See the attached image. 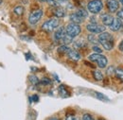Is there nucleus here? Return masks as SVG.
<instances>
[{
	"label": "nucleus",
	"mask_w": 123,
	"mask_h": 120,
	"mask_svg": "<svg viewBox=\"0 0 123 120\" xmlns=\"http://www.w3.org/2000/svg\"><path fill=\"white\" fill-rule=\"evenodd\" d=\"M98 43L103 46L104 49L106 50H111L113 49L114 47V39H113V36L108 33V32H102L98 35Z\"/></svg>",
	"instance_id": "f257e3e1"
},
{
	"label": "nucleus",
	"mask_w": 123,
	"mask_h": 120,
	"mask_svg": "<svg viewBox=\"0 0 123 120\" xmlns=\"http://www.w3.org/2000/svg\"><path fill=\"white\" fill-rule=\"evenodd\" d=\"M65 120H78L73 114H66V117H65Z\"/></svg>",
	"instance_id": "c756f323"
},
{
	"label": "nucleus",
	"mask_w": 123,
	"mask_h": 120,
	"mask_svg": "<svg viewBox=\"0 0 123 120\" xmlns=\"http://www.w3.org/2000/svg\"><path fill=\"white\" fill-rule=\"evenodd\" d=\"M29 80L31 81V83L34 84V85H36V84H38V83H39V79H38V78L34 75L30 76V77H29Z\"/></svg>",
	"instance_id": "5701e85b"
},
{
	"label": "nucleus",
	"mask_w": 123,
	"mask_h": 120,
	"mask_svg": "<svg viewBox=\"0 0 123 120\" xmlns=\"http://www.w3.org/2000/svg\"><path fill=\"white\" fill-rule=\"evenodd\" d=\"M38 96L37 95H34V96H32V99L34 100V101H38Z\"/></svg>",
	"instance_id": "473e14b6"
},
{
	"label": "nucleus",
	"mask_w": 123,
	"mask_h": 120,
	"mask_svg": "<svg viewBox=\"0 0 123 120\" xmlns=\"http://www.w3.org/2000/svg\"><path fill=\"white\" fill-rule=\"evenodd\" d=\"M53 14L56 16V18H62V17H64L65 16L66 12H65L64 9H62L61 7H54Z\"/></svg>",
	"instance_id": "ddd939ff"
},
{
	"label": "nucleus",
	"mask_w": 123,
	"mask_h": 120,
	"mask_svg": "<svg viewBox=\"0 0 123 120\" xmlns=\"http://www.w3.org/2000/svg\"><path fill=\"white\" fill-rule=\"evenodd\" d=\"M76 13H77L79 16H80L82 19H85V18L88 17V12H87V11L84 10V9H82V8L79 9L77 12H76Z\"/></svg>",
	"instance_id": "dca6fc26"
},
{
	"label": "nucleus",
	"mask_w": 123,
	"mask_h": 120,
	"mask_svg": "<svg viewBox=\"0 0 123 120\" xmlns=\"http://www.w3.org/2000/svg\"><path fill=\"white\" fill-rule=\"evenodd\" d=\"M48 120H59L58 118H56V117H51V118H49Z\"/></svg>",
	"instance_id": "f704fd0d"
},
{
	"label": "nucleus",
	"mask_w": 123,
	"mask_h": 120,
	"mask_svg": "<svg viewBox=\"0 0 123 120\" xmlns=\"http://www.w3.org/2000/svg\"><path fill=\"white\" fill-rule=\"evenodd\" d=\"M40 1H42V2H46V3H48L50 6H52V7H58V3H57V1L56 0H40Z\"/></svg>",
	"instance_id": "a878e982"
},
{
	"label": "nucleus",
	"mask_w": 123,
	"mask_h": 120,
	"mask_svg": "<svg viewBox=\"0 0 123 120\" xmlns=\"http://www.w3.org/2000/svg\"><path fill=\"white\" fill-rule=\"evenodd\" d=\"M118 48H119V49H120V50L123 52V41H121V43L119 44V45H118Z\"/></svg>",
	"instance_id": "72a5a7b5"
},
{
	"label": "nucleus",
	"mask_w": 123,
	"mask_h": 120,
	"mask_svg": "<svg viewBox=\"0 0 123 120\" xmlns=\"http://www.w3.org/2000/svg\"><path fill=\"white\" fill-rule=\"evenodd\" d=\"M70 21H71V23H75V24H81L83 21H84V19H82L80 16H79V15L76 13V12H74V13H72V14H70Z\"/></svg>",
	"instance_id": "4468645a"
},
{
	"label": "nucleus",
	"mask_w": 123,
	"mask_h": 120,
	"mask_svg": "<svg viewBox=\"0 0 123 120\" xmlns=\"http://www.w3.org/2000/svg\"><path fill=\"white\" fill-rule=\"evenodd\" d=\"M116 76L123 82V70L122 69H120V68L116 69Z\"/></svg>",
	"instance_id": "b1692460"
},
{
	"label": "nucleus",
	"mask_w": 123,
	"mask_h": 120,
	"mask_svg": "<svg viewBox=\"0 0 123 120\" xmlns=\"http://www.w3.org/2000/svg\"><path fill=\"white\" fill-rule=\"evenodd\" d=\"M111 73H112V74H113V73H115V74H116V69H115L113 66H110V67L108 68V70H107L108 75H111Z\"/></svg>",
	"instance_id": "7c9ffc66"
},
{
	"label": "nucleus",
	"mask_w": 123,
	"mask_h": 120,
	"mask_svg": "<svg viewBox=\"0 0 123 120\" xmlns=\"http://www.w3.org/2000/svg\"><path fill=\"white\" fill-rule=\"evenodd\" d=\"M106 7L110 12H117L119 8V3L117 0H107L106 1Z\"/></svg>",
	"instance_id": "6e6552de"
},
{
	"label": "nucleus",
	"mask_w": 123,
	"mask_h": 120,
	"mask_svg": "<svg viewBox=\"0 0 123 120\" xmlns=\"http://www.w3.org/2000/svg\"><path fill=\"white\" fill-rule=\"evenodd\" d=\"M87 39H88V41H89L90 43H93V44H97V43L98 42V40L94 36V34H89V35L87 36Z\"/></svg>",
	"instance_id": "393cba45"
},
{
	"label": "nucleus",
	"mask_w": 123,
	"mask_h": 120,
	"mask_svg": "<svg viewBox=\"0 0 123 120\" xmlns=\"http://www.w3.org/2000/svg\"><path fill=\"white\" fill-rule=\"evenodd\" d=\"M86 29L92 34H100V33L105 31V26L98 25V24H96V23H91V24H88L86 26Z\"/></svg>",
	"instance_id": "0eeeda50"
},
{
	"label": "nucleus",
	"mask_w": 123,
	"mask_h": 120,
	"mask_svg": "<svg viewBox=\"0 0 123 120\" xmlns=\"http://www.w3.org/2000/svg\"><path fill=\"white\" fill-rule=\"evenodd\" d=\"M69 49H70V48H69L66 45H60V46L58 47L57 51H58L59 54H65V53L68 52Z\"/></svg>",
	"instance_id": "aec40b11"
},
{
	"label": "nucleus",
	"mask_w": 123,
	"mask_h": 120,
	"mask_svg": "<svg viewBox=\"0 0 123 120\" xmlns=\"http://www.w3.org/2000/svg\"><path fill=\"white\" fill-rule=\"evenodd\" d=\"M100 19H101V21H102L103 26H109V27H110V26L113 24L115 18H114L112 15L105 13V14H102L100 16Z\"/></svg>",
	"instance_id": "9d476101"
},
{
	"label": "nucleus",
	"mask_w": 123,
	"mask_h": 120,
	"mask_svg": "<svg viewBox=\"0 0 123 120\" xmlns=\"http://www.w3.org/2000/svg\"><path fill=\"white\" fill-rule=\"evenodd\" d=\"M24 11H25V9H24L23 6H16L13 9V12L18 16H22L24 14Z\"/></svg>",
	"instance_id": "6ab92c4d"
},
{
	"label": "nucleus",
	"mask_w": 123,
	"mask_h": 120,
	"mask_svg": "<svg viewBox=\"0 0 123 120\" xmlns=\"http://www.w3.org/2000/svg\"><path fill=\"white\" fill-rule=\"evenodd\" d=\"M122 11H123V10H122Z\"/></svg>",
	"instance_id": "4c0bfd02"
},
{
	"label": "nucleus",
	"mask_w": 123,
	"mask_h": 120,
	"mask_svg": "<svg viewBox=\"0 0 123 120\" xmlns=\"http://www.w3.org/2000/svg\"><path fill=\"white\" fill-rule=\"evenodd\" d=\"M88 59L92 62H97V64L98 65V67L100 68H104L106 67L108 63V60L105 56H103L102 54H98V53H94L92 55H90L88 57Z\"/></svg>",
	"instance_id": "f03ea898"
},
{
	"label": "nucleus",
	"mask_w": 123,
	"mask_h": 120,
	"mask_svg": "<svg viewBox=\"0 0 123 120\" xmlns=\"http://www.w3.org/2000/svg\"><path fill=\"white\" fill-rule=\"evenodd\" d=\"M121 27H122L121 19H119V18H115L113 24L110 26V29H111V30H113V31H117V30H119V29H120Z\"/></svg>",
	"instance_id": "f8f14e48"
},
{
	"label": "nucleus",
	"mask_w": 123,
	"mask_h": 120,
	"mask_svg": "<svg viewBox=\"0 0 123 120\" xmlns=\"http://www.w3.org/2000/svg\"><path fill=\"white\" fill-rule=\"evenodd\" d=\"M93 77H94V78L96 79V80H102L103 79V75H102V73L100 72V71H98V70H94L93 71Z\"/></svg>",
	"instance_id": "a211bd4d"
},
{
	"label": "nucleus",
	"mask_w": 123,
	"mask_h": 120,
	"mask_svg": "<svg viewBox=\"0 0 123 120\" xmlns=\"http://www.w3.org/2000/svg\"><path fill=\"white\" fill-rule=\"evenodd\" d=\"M41 83L43 85H49V84H51V80L47 78H44L41 79Z\"/></svg>",
	"instance_id": "bb28decb"
},
{
	"label": "nucleus",
	"mask_w": 123,
	"mask_h": 120,
	"mask_svg": "<svg viewBox=\"0 0 123 120\" xmlns=\"http://www.w3.org/2000/svg\"><path fill=\"white\" fill-rule=\"evenodd\" d=\"M86 45H86V43H85L84 40H79V41H77V42L74 43L75 48H79V49H80V48H84Z\"/></svg>",
	"instance_id": "412c9836"
},
{
	"label": "nucleus",
	"mask_w": 123,
	"mask_h": 120,
	"mask_svg": "<svg viewBox=\"0 0 123 120\" xmlns=\"http://www.w3.org/2000/svg\"><path fill=\"white\" fill-rule=\"evenodd\" d=\"M92 49L94 50V52H96V53H98V54H101L102 53V50H101V48H99L98 46L97 45H95L94 46L92 47Z\"/></svg>",
	"instance_id": "cd10ccee"
},
{
	"label": "nucleus",
	"mask_w": 123,
	"mask_h": 120,
	"mask_svg": "<svg viewBox=\"0 0 123 120\" xmlns=\"http://www.w3.org/2000/svg\"><path fill=\"white\" fill-rule=\"evenodd\" d=\"M59 93H60L61 96H62V97H67V96H70L69 92L66 90L65 86H63V85H61V86L59 87Z\"/></svg>",
	"instance_id": "2eb2a0df"
},
{
	"label": "nucleus",
	"mask_w": 123,
	"mask_h": 120,
	"mask_svg": "<svg viewBox=\"0 0 123 120\" xmlns=\"http://www.w3.org/2000/svg\"><path fill=\"white\" fill-rule=\"evenodd\" d=\"M82 120H95L93 118V116L89 114H84L82 115Z\"/></svg>",
	"instance_id": "c85d7f7f"
},
{
	"label": "nucleus",
	"mask_w": 123,
	"mask_h": 120,
	"mask_svg": "<svg viewBox=\"0 0 123 120\" xmlns=\"http://www.w3.org/2000/svg\"><path fill=\"white\" fill-rule=\"evenodd\" d=\"M65 32H66L68 35H70L71 37L75 38V37H77L78 35L81 32V28H80V26L79 24L70 23V24H68V25L66 26V28H65Z\"/></svg>",
	"instance_id": "39448f33"
},
{
	"label": "nucleus",
	"mask_w": 123,
	"mask_h": 120,
	"mask_svg": "<svg viewBox=\"0 0 123 120\" xmlns=\"http://www.w3.org/2000/svg\"><path fill=\"white\" fill-rule=\"evenodd\" d=\"M117 18L123 19V11H118V12H117Z\"/></svg>",
	"instance_id": "2f4dec72"
},
{
	"label": "nucleus",
	"mask_w": 123,
	"mask_h": 120,
	"mask_svg": "<svg viewBox=\"0 0 123 120\" xmlns=\"http://www.w3.org/2000/svg\"><path fill=\"white\" fill-rule=\"evenodd\" d=\"M43 14H44V12L41 9H38V10L31 12L30 16H29V23L31 25H36L41 20V18L43 17Z\"/></svg>",
	"instance_id": "423d86ee"
},
{
	"label": "nucleus",
	"mask_w": 123,
	"mask_h": 120,
	"mask_svg": "<svg viewBox=\"0 0 123 120\" xmlns=\"http://www.w3.org/2000/svg\"><path fill=\"white\" fill-rule=\"evenodd\" d=\"M2 2H3V0H0V5L2 4Z\"/></svg>",
	"instance_id": "e433bc0d"
},
{
	"label": "nucleus",
	"mask_w": 123,
	"mask_h": 120,
	"mask_svg": "<svg viewBox=\"0 0 123 120\" xmlns=\"http://www.w3.org/2000/svg\"><path fill=\"white\" fill-rule=\"evenodd\" d=\"M103 9V3L101 0H91L87 4V10L94 14L100 12Z\"/></svg>",
	"instance_id": "20e7f679"
},
{
	"label": "nucleus",
	"mask_w": 123,
	"mask_h": 120,
	"mask_svg": "<svg viewBox=\"0 0 123 120\" xmlns=\"http://www.w3.org/2000/svg\"><path fill=\"white\" fill-rule=\"evenodd\" d=\"M66 54H67L68 58L71 60H73V61H79L81 59V56H80V52L77 51L76 49H69Z\"/></svg>",
	"instance_id": "1a4fd4ad"
},
{
	"label": "nucleus",
	"mask_w": 123,
	"mask_h": 120,
	"mask_svg": "<svg viewBox=\"0 0 123 120\" xmlns=\"http://www.w3.org/2000/svg\"><path fill=\"white\" fill-rule=\"evenodd\" d=\"M119 2H120V3H121V4L123 5V0H119Z\"/></svg>",
	"instance_id": "c9c22d12"
},
{
	"label": "nucleus",
	"mask_w": 123,
	"mask_h": 120,
	"mask_svg": "<svg viewBox=\"0 0 123 120\" xmlns=\"http://www.w3.org/2000/svg\"><path fill=\"white\" fill-rule=\"evenodd\" d=\"M65 29L63 28V27H60V28H58L57 30L55 31V33H54V39L56 40V41H62V38L64 37V35H65Z\"/></svg>",
	"instance_id": "9b49d317"
},
{
	"label": "nucleus",
	"mask_w": 123,
	"mask_h": 120,
	"mask_svg": "<svg viewBox=\"0 0 123 120\" xmlns=\"http://www.w3.org/2000/svg\"><path fill=\"white\" fill-rule=\"evenodd\" d=\"M59 19L58 18H50L42 25V30L46 32H52L59 27Z\"/></svg>",
	"instance_id": "7ed1b4c3"
},
{
	"label": "nucleus",
	"mask_w": 123,
	"mask_h": 120,
	"mask_svg": "<svg viewBox=\"0 0 123 120\" xmlns=\"http://www.w3.org/2000/svg\"><path fill=\"white\" fill-rule=\"evenodd\" d=\"M62 42L63 43V45H69V44H71L72 42H73V37H71L70 35H68L67 33H65V35H64V37L62 38Z\"/></svg>",
	"instance_id": "f3484780"
},
{
	"label": "nucleus",
	"mask_w": 123,
	"mask_h": 120,
	"mask_svg": "<svg viewBox=\"0 0 123 120\" xmlns=\"http://www.w3.org/2000/svg\"><path fill=\"white\" fill-rule=\"evenodd\" d=\"M95 96H96V97H97L98 99H99V100H102V101H108V100H109L107 96H104V95L101 94V93H98V92H96V93H95Z\"/></svg>",
	"instance_id": "4be33fe9"
}]
</instances>
